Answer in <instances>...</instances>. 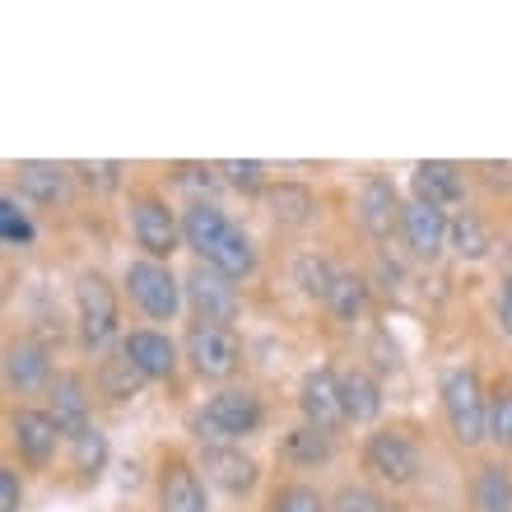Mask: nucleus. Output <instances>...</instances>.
I'll return each instance as SVG.
<instances>
[{
	"label": "nucleus",
	"mask_w": 512,
	"mask_h": 512,
	"mask_svg": "<svg viewBox=\"0 0 512 512\" xmlns=\"http://www.w3.org/2000/svg\"><path fill=\"white\" fill-rule=\"evenodd\" d=\"M0 238H5V247H28L33 243V224H28V215L19 210L14 196H0Z\"/></svg>",
	"instance_id": "32"
},
{
	"label": "nucleus",
	"mask_w": 512,
	"mask_h": 512,
	"mask_svg": "<svg viewBox=\"0 0 512 512\" xmlns=\"http://www.w3.org/2000/svg\"><path fill=\"white\" fill-rule=\"evenodd\" d=\"M270 512H331L322 503V494L303 480H289V485L275 489V499H270Z\"/></svg>",
	"instance_id": "30"
},
{
	"label": "nucleus",
	"mask_w": 512,
	"mask_h": 512,
	"mask_svg": "<svg viewBox=\"0 0 512 512\" xmlns=\"http://www.w3.org/2000/svg\"><path fill=\"white\" fill-rule=\"evenodd\" d=\"M410 187H415V201L438 205V210H447V205H461V196H466V187H461V168H457V163H443V159L415 163Z\"/></svg>",
	"instance_id": "18"
},
{
	"label": "nucleus",
	"mask_w": 512,
	"mask_h": 512,
	"mask_svg": "<svg viewBox=\"0 0 512 512\" xmlns=\"http://www.w3.org/2000/svg\"><path fill=\"white\" fill-rule=\"evenodd\" d=\"M182 354H187V364L201 373V378L219 382V378H233L238 364H243V345L233 336L229 326H191L187 340H182Z\"/></svg>",
	"instance_id": "5"
},
{
	"label": "nucleus",
	"mask_w": 512,
	"mask_h": 512,
	"mask_svg": "<svg viewBox=\"0 0 512 512\" xmlns=\"http://www.w3.org/2000/svg\"><path fill=\"white\" fill-rule=\"evenodd\" d=\"M364 466H368V475H378L382 485H396V489L415 485L419 447L401 429H378V433H368V443H364Z\"/></svg>",
	"instance_id": "6"
},
{
	"label": "nucleus",
	"mask_w": 512,
	"mask_h": 512,
	"mask_svg": "<svg viewBox=\"0 0 512 512\" xmlns=\"http://www.w3.org/2000/svg\"><path fill=\"white\" fill-rule=\"evenodd\" d=\"M219 173H224V182L238 191L266 187V163H256V159H229V163H219Z\"/></svg>",
	"instance_id": "34"
},
{
	"label": "nucleus",
	"mask_w": 512,
	"mask_h": 512,
	"mask_svg": "<svg viewBox=\"0 0 512 512\" xmlns=\"http://www.w3.org/2000/svg\"><path fill=\"white\" fill-rule=\"evenodd\" d=\"M401 210L405 205L396 201V187H391L387 177H364V187H359V219H364V229L373 238H391V229L401 224Z\"/></svg>",
	"instance_id": "16"
},
{
	"label": "nucleus",
	"mask_w": 512,
	"mask_h": 512,
	"mask_svg": "<svg viewBox=\"0 0 512 512\" xmlns=\"http://www.w3.org/2000/svg\"><path fill=\"white\" fill-rule=\"evenodd\" d=\"M126 289H131L135 308L145 312L149 322H173L182 298H187V289H182V280H177L173 270L163 266V261H149V256L126 266Z\"/></svg>",
	"instance_id": "3"
},
{
	"label": "nucleus",
	"mask_w": 512,
	"mask_h": 512,
	"mask_svg": "<svg viewBox=\"0 0 512 512\" xmlns=\"http://www.w3.org/2000/svg\"><path fill=\"white\" fill-rule=\"evenodd\" d=\"M122 354L131 359V368L140 378H173L177 373V345L163 331H131L122 340Z\"/></svg>",
	"instance_id": "15"
},
{
	"label": "nucleus",
	"mask_w": 512,
	"mask_h": 512,
	"mask_svg": "<svg viewBox=\"0 0 512 512\" xmlns=\"http://www.w3.org/2000/svg\"><path fill=\"white\" fill-rule=\"evenodd\" d=\"M182 289H187V303L201 326H229L238 317V308H243L238 303V284L224 280L215 266H196L182 280Z\"/></svg>",
	"instance_id": "7"
},
{
	"label": "nucleus",
	"mask_w": 512,
	"mask_h": 512,
	"mask_svg": "<svg viewBox=\"0 0 512 512\" xmlns=\"http://www.w3.org/2000/svg\"><path fill=\"white\" fill-rule=\"evenodd\" d=\"M266 205H270V215L280 219V224H289V229H298V224H308V219L317 215V196H312L303 182H280V187H270Z\"/></svg>",
	"instance_id": "24"
},
{
	"label": "nucleus",
	"mask_w": 512,
	"mask_h": 512,
	"mask_svg": "<svg viewBox=\"0 0 512 512\" xmlns=\"http://www.w3.org/2000/svg\"><path fill=\"white\" fill-rule=\"evenodd\" d=\"M401 233L405 243H410V252L424 256V261H433V256L447 247V233H452V219L438 210V205H424V201H410L401 210Z\"/></svg>",
	"instance_id": "12"
},
{
	"label": "nucleus",
	"mask_w": 512,
	"mask_h": 512,
	"mask_svg": "<svg viewBox=\"0 0 512 512\" xmlns=\"http://www.w3.org/2000/svg\"><path fill=\"white\" fill-rule=\"evenodd\" d=\"M61 438H66V433H61V424L52 419V410L19 405L10 415V443L19 447V461L33 466V471H42V466L56 457V443H61Z\"/></svg>",
	"instance_id": "9"
},
{
	"label": "nucleus",
	"mask_w": 512,
	"mask_h": 512,
	"mask_svg": "<svg viewBox=\"0 0 512 512\" xmlns=\"http://www.w3.org/2000/svg\"><path fill=\"white\" fill-rule=\"evenodd\" d=\"M326 308L336 312V322H359L368 312V280L354 275V270H340L336 275V289L326 298Z\"/></svg>",
	"instance_id": "25"
},
{
	"label": "nucleus",
	"mask_w": 512,
	"mask_h": 512,
	"mask_svg": "<svg viewBox=\"0 0 512 512\" xmlns=\"http://www.w3.org/2000/svg\"><path fill=\"white\" fill-rule=\"evenodd\" d=\"M70 452H75V471H80L84 480H94V475L108 466V438L98 429H84L80 438H70Z\"/></svg>",
	"instance_id": "29"
},
{
	"label": "nucleus",
	"mask_w": 512,
	"mask_h": 512,
	"mask_svg": "<svg viewBox=\"0 0 512 512\" xmlns=\"http://www.w3.org/2000/svg\"><path fill=\"white\" fill-rule=\"evenodd\" d=\"M447 247L457 256H466V261H480V256H489V229L485 219L475 215V210H461L457 219H452V233H447Z\"/></svg>",
	"instance_id": "26"
},
{
	"label": "nucleus",
	"mask_w": 512,
	"mask_h": 512,
	"mask_svg": "<svg viewBox=\"0 0 512 512\" xmlns=\"http://www.w3.org/2000/svg\"><path fill=\"white\" fill-rule=\"evenodd\" d=\"M173 173H177V182L191 191H215L219 187V177H215L219 168H205V163H177Z\"/></svg>",
	"instance_id": "37"
},
{
	"label": "nucleus",
	"mask_w": 512,
	"mask_h": 512,
	"mask_svg": "<svg viewBox=\"0 0 512 512\" xmlns=\"http://www.w3.org/2000/svg\"><path fill=\"white\" fill-rule=\"evenodd\" d=\"M75 308H80V340L89 350H103L112 336H117V289H112L98 270H84L80 284H75Z\"/></svg>",
	"instance_id": "4"
},
{
	"label": "nucleus",
	"mask_w": 512,
	"mask_h": 512,
	"mask_svg": "<svg viewBox=\"0 0 512 512\" xmlns=\"http://www.w3.org/2000/svg\"><path fill=\"white\" fill-rule=\"evenodd\" d=\"M475 503H480V512H512V475H508V466H499V461L480 466V475H475Z\"/></svg>",
	"instance_id": "27"
},
{
	"label": "nucleus",
	"mask_w": 512,
	"mask_h": 512,
	"mask_svg": "<svg viewBox=\"0 0 512 512\" xmlns=\"http://www.w3.org/2000/svg\"><path fill=\"white\" fill-rule=\"evenodd\" d=\"M489 438L512 452V387H499L489 396Z\"/></svg>",
	"instance_id": "33"
},
{
	"label": "nucleus",
	"mask_w": 512,
	"mask_h": 512,
	"mask_svg": "<svg viewBox=\"0 0 512 512\" xmlns=\"http://www.w3.org/2000/svg\"><path fill=\"white\" fill-rule=\"evenodd\" d=\"M443 415L461 447H480L489 438V396L475 368H452L443 378Z\"/></svg>",
	"instance_id": "2"
},
{
	"label": "nucleus",
	"mask_w": 512,
	"mask_h": 512,
	"mask_svg": "<svg viewBox=\"0 0 512 512\" xmlns=\"http://www.w3.org/2000/svg\"><path fill=\"white\" fill-rule=\"evenodd\" d=\"M298 410H303V424L322 433H336L345 424V396H340V378L331 368H312L303 387H298Z\"/></svg>",
	"instance_id": "10"
},
{
	"label": "nucleus",
	"mask_w": 512,
	"mask_h": 512,
	"mask_svg": "<svg viewBox=\"0 0 512 512\" xmlns=\"http://www.w3.org/2000/svg\"><path fill=\"white\" fill-rule=\"evenodd\" d=\"M205 266H215L224 280H247V275L256 270V247H252V238H247V233L233 224V229L224 233V243L210 252V261H205Z\"/></svg>",
	"instance_id": "23"
},
{
	"label": "nucleus",
	"mask_w": 512,
	"mask_h": 512,
	"mask_svg": "<svg viewBox=\"0 0 512 512\" xmlns=\"http://www.w3.org/2000/svg\"><path fill=\"white\" fill-rule=\"evenodd\" d=\"M280 461L284 466H294V471H312V466H322L331 461V433L312 429V424H298L280 438Z\"/></svg>",
	"instance_id": "21"
},
{
	"label": "nucleus",
	"mask_w": 512,
	"mask_h": 512,
	"mask_svg": "<svg viewBox=\"0 0 512 512\" xmlns=\"http://www.w3.org/2000/svg\"><path fill=\"white\" fill-rule=\"evenodd\" d=\"M499 326H503V336H512V280H503V298H499Z\"/></svg>",
	"instance_id": "39"
},
{
	"label": "nucleus",
	"mask_w": 512,
	"mask_h": 512,
	"mask_svg": "<svg viewBox=\"0 0 512 512\" xmlns=\"http://www.w3.org/2000/svg\"><path fill=\"white\" fill-rule=\"evenodd\" d=\"M24 508V485L14 466H0V512H19Z\"/></svg>",
	"instance_id": "38"
},
{
	"label": "nucleus",
	"mask_w": 512,
	"mask_h": 512,
	"mask_svg": "<svg viewBox=\"0 0 512 512\" xmlns=\"http://www.w3.org/2000/svg\"><path fill=\"white\" fill-rule=\"evenodd\" d=\"M19 196L33 205H61L70 196V168L56 163H19Z\"/></svg>",
	"instance_id": "20"
},
{
	"label": "nucleus",
	"mask_w": 512,
	"mask_h": 512,
	"mask_svg": "<svg viewBox=\"0 0 512 512\" xmlns=\"http://www.w3.org/2000/svg\"><path fill=\"white\" fill-rule=\"evenodd\" d=\"M131 233L149 261H168L177 252V243H182V224L159 196H135L131 201Z\"/></svg>",
	"instance_id": "8"
},
{
	"label": "nucleus",
	"mask_w": 512,
	"mask_h": 512,
	"mask_svg": "<svg viewBox=\"0 0 512 512\" xmlns=\"http://www.w3.org/2000/svg\"><path fill=\"white\" fill-rule=\"evenodd\" d=\"M75 173H80L89 187H98V191L122 187V163H75Z\"/></svg>",
	"instance_id": "36"
},
{
	"label": "nucleus",
	"mask_w": 512,
	"mask_h": 512,
	"mask_svg": "<svg viewBox=\"0 0 512 512\" xmlns=\"http://www.w3.org/2000/svg\"><path fill=\"white\" fill-rule=\"evenodd\" d=\"M201 471L215 480L224 494H233V499H243V494H252L256 480H261V466H256L252 457H247L238 443H205L201 452Z\"/></svg>",
	"instance_id": "11"
},
{
	"label": "nucleus",
	"mask_w": 512,
	"mask_h": 512,
	"mask_svg": "<svg viewBox=\"0 0 512 512\" xmlns=\"http://www.w3.org/2000/svg\"><path fill=\"white\" fill-rule=\"evenodd\" d=\"M159 512H210L201 475L187 457H168L159 471Z\"/></svg>",
	"instance_id": "13"
},
{
	"label": "nucleus",
	"mask_w": 512,
	"mask_h": 512,
	"mask_svg": "<svg viewBox=\"0 0 512 512\" xmlns=\"http://www.w3.org/2000/svg\"><path fill=\"white\" fill-rule=\"evenodd\" d=\"M331 512H387V503L364 485H345L336 499H331Z\"/></svg>",
	"instance_id": "35"
},
{
	"label": "nucleus",
	"mask_w": 512,
	"mask_h": 512,
	"mask_svg": "<svg viewBox=\"0 0 512 512\" xmlns=\"http://www.w3.org/2000/svg\"><path fill=\"white\" fill-rule=\"evenodd\" d=\"M336 275L340 270H331V261H322V256H303L298 261V284H303V294L312 298H331V289H336Z\"/></svg>",
	"instance_id": "31"
},
{
	"label": "nucleus",
	"mask_w": 512,
	"mask_h": 512,
	"mask_svg": "<svg viewBox=\"0 0 512 512\" xmlns=\"http://www.w3.org/2000/svg\"><path fill=\"white\" fill-rule=\"evenodd\" d=\"M47 396H52V419L61 424V433L70 438H80L84 429H94V419H89V391H84V378L80 373H56L52 387H47Z\"/></svg>",
	"instance_id": "14"
},
{
	"label": "nucleus",
	"mask_w": 512,
	"mask_h": 512,
	"mask_svg": "<svg viewBox=\"0 0 512 512\" xmlns=\"http://www.w3.org/2000/svg\"><path fill=\"white\" fill-rule=\"evenodd\" d=\"M140 373L131 368V359L126 354H112V359H103V368H98V387L108 391L112 401H131L135 391H140Z\"/></svg>",
	"instance_id": "28"
},
{
	"label": "nucleus",
	"mask_w": 512,
	"mask_h": 512,
	"mask_svg": "<svg viewBox=\"0 0 512 512\" xmlns=\"http://www.w3.org/2000/svg\"><path fill=\"white\" fill-rule=\"evenodd\" d=\"M229 229H233L229 215H224L215 201H191L187 215H182V243H187L196 256H205V261H210V252L224 243Z\"/></svg>",
	"instance_id": "19"
},
{
	"label": "nucleus",
	"mask_w": 512,
	"mask_h": 512,
	"mask_svg": "<svg viewBox=\"0 0 512 512\" xmlns=\"http://www.w3.org/2000/svg\"><path fill=\"white\" fill-rule=\"evenodd\" d=\"M261 424H266L261 396L247 387H229V391H219V396L205 401V410L191 419V433H196L201 443H238V438L256 433Z\"/></svg>",
	"instance_id": "1"
},
{
	"label": "nucleus",
	"mask_w": 512,
	"mask_h": 512,
	"mask_svg": "<svg viewBox=\"0 0 512 512\" xmlns=\"http://www.w3.org/2000/svg\"><path fill=\"white\" fill-rule=\"evenodd\" d=\"M52 359L42 350L38 340H14L5 350V382L10 391H38V387H52Z\"/></svg>",
	"instance_id": "17"
},
{
	"label": "nucleus",
	"mask_w": 512,
	"mask_h": 512,
	"mask_svg": "<svg viewBox=\"0 0 512 512\" xmlns=\"http://www.w3.org/2000/svg\"><path fill=\"white\" fill-rule=\"evenodd\" d=\"M340 396H345V419H354V424H373L382 415V387L364 368H350L340 378Z\"/></svg>",
	"instance_id": "22"
}]
</instances>
